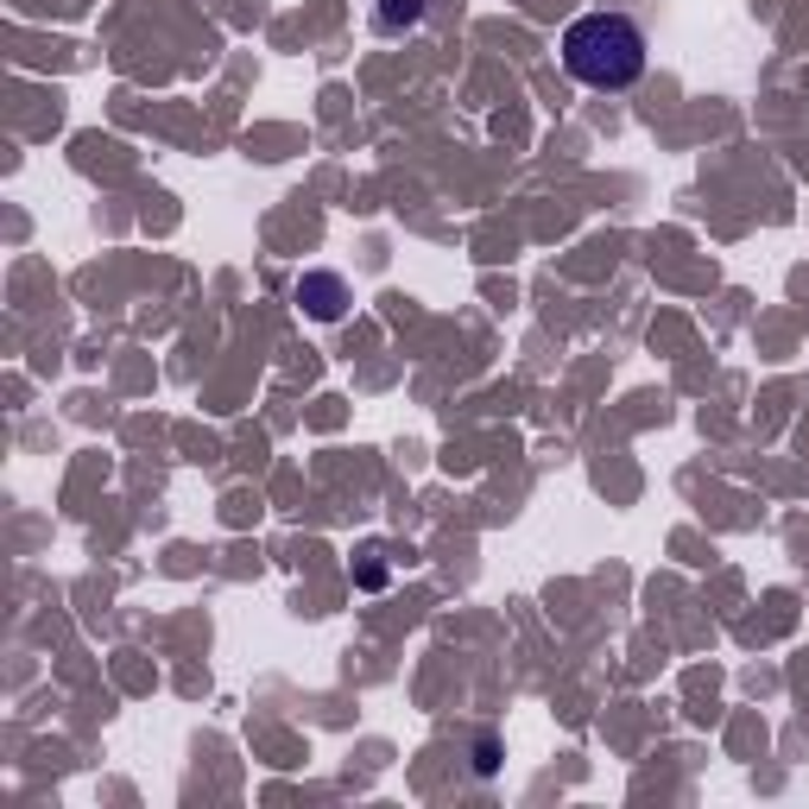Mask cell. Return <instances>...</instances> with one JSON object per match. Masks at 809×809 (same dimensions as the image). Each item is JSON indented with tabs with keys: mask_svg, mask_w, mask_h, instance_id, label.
I'll return each instance as SVG.
<instances>
[{
	"mask_svg": "<svg viewBox=\"0 0 809 809\" xmlns=\"http://www.w3.org/2000/svg\"><path fill=\"white\" fill-rule=\"evenodd\" d=\"M563 70L576 76L582 89L620 95L645 76V33L626 13H582L563 33Z\"/></svg>",
	"mask_w": 809,
	"mask_h": 809,
	"instance_id": "1",
	"label": "cell"
},
{
	"mask_svg": "<svg viewBox=\"0 0 809 809\" xmlns=\"http://www.w3.org/2000/svg\"><path fill=\"white\" fill-rule=\"evenodd\" d=\"M292 304L310 323H342L348 317V285H342V272H304L292 285Z\"/></svg>",
	"mask_w": 809,
	"mask_h": 809,
	"instance_id": "2",
	"label": "cell"
},
{
	"mask_svg": "<svg viewBox=\"0 0 809 809\" xmlns=\"http://www.w3.org/2000/svg\"><path fill=\"white\" fill-rule=\"evenodd\" d=\"M411 26H424V0H380V7H373V33L399 38V33H411Z\"/></svg>",
	"mask_w": 809,
	"mask_h": 809,
	"instance_id": "3",
	"label": "cell"
}]
</instances>
